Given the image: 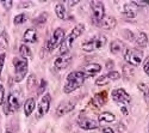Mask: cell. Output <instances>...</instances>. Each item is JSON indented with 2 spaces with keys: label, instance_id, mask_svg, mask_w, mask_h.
I'll use <instances>...</instances> for the list:
<instances>
[{
  "label": "cell",
  "instance_id": "3957f363",
  "mask_svg": "<svg viewBox=\"0 0 149 133\" xmlns=\"http://www.w3.org/2000/svg\"><path fill=\"white\" fill-rule=\"evenodd\" d=\"M20 107V96L18 91H13L8 95L7 101H4L3 103V110L6 115H10L11 113L17 112Z\"/></svg>",
  "mask_w": 149,
  "mask_h": 133
},
{
  "label": "cell",
  "instance_id": "d590c367",
  "mask_svg": "<svg viewBox=\"0 0 149 133\" xmlns=\"http://www.w3.org/2000/svg\"><path fill=\"white\" fill-rule=\"evenodd\" d=\"M102 133H115V132H113V129L111 127H104L102 129Z\"/></svg>",
  "mask_w": 149,
  "mask_h": 133
},
{
  "label": "cell",
  "instance_id": "2e32d148",
  "mask_svg": "<svg viewBox=\"0 0 149 133\" xmlns=\"http://www.w3.org/2000/svg\"><path fill=\"white\" fill-rule=\"evenodd\" d=\"M102 71V66L99 64H90L87 66H85L84 68V75L86 77H91V76H94L97 73H99V72Z\"/></svg>",
  "mask_w": 149,
  "mask_h": 133
},
{
  "label": "cell",
  "instance_id": "30bf717a",
  "mask_svg": "<svg viewBox=\"0 0 149 133\" xmlns=\"http://www.w3.org/2000/svg\"><path fill=\"white\" fill-rule=\"evenodd\" d=\"M119 78H120V73H119V72H117V71H111V72H109L107 75L99 77V78L95 80V85H97V87L106 85L109 82L117 80V79H119Z\"/></svg>",
  "mask_w": 149,
  "mask_h": 133
},
{
  "label": "cell",
  "instance_id": "f546056e",
  "mask_svg": "<svg viewBox=\"0 0 149 133\" xmlns=\"http://www.w3.org/2000/svg\"><path fill=\"white\" fill-rule=\"evenodd\" d=\"M134 68H131L130 66H128V65H124L123 66V75L125 76V77H132L134 76Z\"/></svg>",
  "mask_w": 149,
  "mask_h": 133
},
{
  "label": "cell",
  "instance_id": "83f0119b",
  "mask_svg": "<svg viewBox=\"0 0 149 133\" xmlns=\"http://www.w3.org/2000/svg\"><path fill=\"white\" fill-rule=\"evenodd\" d=\"M26 19H28V17H26V15H25V13H19V15H17V16L15 17L13 23L16 24V25H19V24L25 23V22H26Z\"/></svg>",
  "mask_w": 149,
  "mask_h": 133
},
{
  "label": "cell",
  "instance_id": "277c9868",
  "mask_svg": "<svg viewBox=\"0 0 149 133\" xmlns=\"http://www.w3.org/2000/svg\"><path fill=\"white\" fill-rule=\"evenodd\" d=\"M106 41H107V39H106V36H104V35L93 36L92 39L85 41L81 44V48L85 52H94L97 49H100V48H103L106 44Z\"/></svg>",
  "mask_w": 149,
  "mask_h": 133
},
{
  "label": "cell",
  "instance_id": "7402d4cb",
  "mask_svg": "<svg viewBox=\"0 0 149 133\" xmlns=\"http://www.w3.org/2000/svg\"><path fill=\"white\" fill-rule=\"evenodd\" d=\"M123 48H124V43L120 42L119 40H115L110 44V51L112 54H118L119 52H122Z\"/></svg>",
  "mask_w": 149,
  "mask_h": 133
},
{
  "label": "cell",
  "instance_id": "7a4b0ae2",
  "mask_svg": "<svg viewBox=\"0 0 149 133\" xmlns=\"http://www.w3.org/2000/svg\"><path fill=\"white\" fill-rule=\"evenodd\" d=\"M85 31V25L84 24H78L75 28H73V30L70 31V34L67 36V37L63 39V41L61 42L60 44V54L61 55H65V54H68V52L70 51V48L79 36H81Z\"/></svg>",
  "mask_w": 149,
  "mask_h": 133
},
{
  "label": "cell",
  "instance_id": "7c38bea8",
  "mask_svg": "<svg viewBox=\"0 0 149 133\" xmlns=\"http://www.w3.org/2000/svg\"><path fill=\"white\" fill-rule=\"evenodd\" d=\"M72 63V55L69 54H65V55H61L58 56L56 60H55V63H54V66L55 68L57 70H65Z\"/></svg>",
  "mask_w": 149,
  "mask_h": 133
},
{
  "label": "cell",
  "instance_id": "4fadbf2b",
  "mask_svg": "<svg viewBox=\"0 0 149 133\" xmlns=\"http://www.w3.org/2000/svg\"><path fill=\"white\" fill-rule=\"evenodd\" d=\"M79 126L82 128V129H86V131H91V129H95L98 128V122L94 121L93 119H90V118H80L79 119Z\"/></svg>",
  "mask_w": 149,
  "mask_h": 133
},
{
  "label": "cell",
  "instance_id": "60d3db41",
  "mask_svg": "<svg viewBox=\"0 0 149 133\" xmlns=\"http://www.w3.org/2000/svg\"><path fill=\"white\" fill-rule=\"evenodd\" d=\"M5 133H12V132H11V131H6Z\"/></svg>",
  "mask_w": 149,
  "mask_h": 133
},
{
  "label": "cell",
  "instance_id": "5b68a950",
  "mask_svg": "<svg viewBox=\"0 0 149 133\" xmlns=\"http://www.w3.org/2000/svg\"><path fill=\"white\" fill-rule=\"evenodd\" d=\"M13 65H15V80L19 83L25 78L28 73V60L16 56L13 58Z\"/></svg>",
  "mask_w": 149,
  "mask_h": 133
},
{
  "label": "cell",
  "instance_id": "484cf974",
  "mask_svg": "<svg viewBox=\"0 0 149 133\" xmlns=\"http://www.w3.org/2000/svg\"><path fill=\"white\" fill-rule=\"evenodd\" d=\"M139 89H140V90L143 92L146 101H149V84L141 83V84H139Z\"/></svg>",
  "mask_w": 149,
  "mask_h": 133
},
{
  "label": "cell",
  "instance_id": "d6986e66",
  "mask_svg": "<svg viewBox=\"0 0 149 133\" xmlns=\"http://www.w3.org/2000/svg\"><path fill=\"white\" fill-rule=\"evenodd\" d=\"M35 104H36L35 99H28L25 101V104H24V113H25V116H30L32 114V112L35 110Z\"/></svg>",
  "mask_w": 149,
  "mask_h": 133
},
{
  "label": "cell",
  "instance_id": "4dcf8cb0",
  "mask_svg": "<svg viewBox=\"0 0 149 133\" xmlns=\"http://www.w3.org/2000/svg\"><path fill=\"white\" fill-rule=\"evenodd\" d=\"M5 59H6V54H5V53L0 54V77H1V72H3V68H4Z\"/></svg>",
  "mask_w": 149,
  "mask_h": 133
},
{
  "label": "cell",
  "instance_id": "d6a6232c",
  "mask_svg": "<svg viewBox=\"0 0 149 133\" xmlns=\"http://www.w3.org/2000/svg\"><path fill=\"white\" fill-rule=\"evenodd\" d=\"M4 101H5V89L1 84H0V104H3Z\"/></svg>",
  "mask_w": 149,
  "mask_h": 133
},
{
  "label": "cell",
  "instance_id": "6da1fadb",
  "mask_svg": "<svg viewBox=\"0 0 149 133\" xmlns=\"http://www.w3.org/2000/svg\"><path fill=\"white\" fill-rule=\"evenodd\" d=\"M85 78H86V76L84 75L82 71L70 72L66 78V83L63 85V92L65 94H70L73 91H75L77 89H79L84 84Z\"/></svg>",
  "mask_w": 149,
  "mask_h": 133
},
{
  "label": "cell",
  "instance_id": "74e56055",
  "mask_svg": "<svg viewBox=\"0 0 149 133\" xmlns=\"http://www.w3.org/2000/svg\"><path fill=\"white\" fill-rule=\"evenodd\" d=\"M113 67V61H109L107 63V68L110 70V68H112Z\"/></svg>",
  "mask_w": 149,
  "mask_h": 133
},
{
  "label": "cell",
  "instance_id": "603a6c76",
  "mask_svg": "<svg viewBox=\"0 0 149 133\" xmlns=\"http://www.w3.org/2000/svg\"><path fill=\"white\" fill-rule=\"evenodd\" d=\"M136 44L139 48H146L148 44V36L146 32H140L137 39H136Z\"/></svg>",
  "mask_w": 149,
  "mask_h": 133
},
{
  "label": "cell",
  "instance_id": "8d00e7d4",
  "mask_svg": "<svg viewBox=\"0 0 149 133\" xmlns=\"http://www.w3.org/2000/svg\"><path fill=\"white\" fill-rule=\"evenodd\" d=\"M66 4H67V5H69V6H75V5H78V4H79V1H67Z\"/></svg>",
  "mask_w": 149,
  "mask_h": 133
},
{
  "label": "cell",
  "instance_id": "9c48e42d",
  "mask_svg": "<svg viewBox=\"0 0 149 133\" xmlns=\"http://www.w3.org/2000/svg\"><path fill=\"white\" fill-rule=\"evenodd\" d=\"M50 101H52V96L49 94H45L41 99V102L38 104V110H37V119L44 116L48 113L49 108H50Z\"/></svg>",
  "mask_w": 149,
  "mask_h": 133
},
{
  "label": "cell",
  "instance_id": "f35d334b",
  "mask_svg": "<svg viewBox=\"0 0 149 133\" xmlns=\"http://www.w3.org/2000/svg\"><path fill=\"white\" fill-rule=\"evenodd\" d=\"M122 112L124 113V115H128V110H127V108H124V107H123V108H122Z\"/></svg>",
  "mask_w": 149,
  "mask_h": 133
},
{
  "label": "cell",
  "instance_id": "e575fe53",
  "mask_svg": "<svg viewBox=\"0 0 149 133\" xmlns=\"http://www.w3.org/2000/svg\"><path fill=\"white\" fill-rule=\"evenodd\" d=\"M143 70H144V72L149 76V58H147L146 59V61H144V66H143Z\"/></svg>",
  "mask_w": 149,
  "mask_h": 133
},
{
  "label": "cell",
  "instance_id": "44dd1931",
  "mask_svg": "<svg viewBox=\"0 0 149 133\" xmlns=\"http://www.w3.org/2000/svg\"><path fill=\"white\" fill-rule=\"evenodd\" d=\"M98 120L100 122H113L116 120V116H115V114L110 113V112H104L98 115Z\"/></svg>",
  "mask_w": 149,
  "mask_h": 133
},
{
  "label": "cell",
  "instance_id": "8992f818",
  "mask_svg": "<svg viewBox=\"0 0 149 133\" xmlns=\"http://www.w3.org/2000/svg\"><path fill=\"white\" fill-rule=\"evenodd\" d=\"M91 11H92V20L95 24H99L105 17V7H104V3L103 1H91Z\"/></svg>",
  "mask_w": 149,
  "mask_h": 133
},
{
  "label": "cell",
  "instance_id": "8fae6325",
  "mask_svg": "<svg viewBox=\"0 0 149 133\" xmlns=\"http://www.w3.org/2000/svg\"><path fill=\"white\" fill-rule=\"evenodd\" d=\"M112 100L117 103H130L131 99L124 89H115L112 91Z\"/></svg>",
  "mask_w": 149,
  "mask_h": 133
},
{
  "label": "cell",
  "instance_id": "ffe728a7",
  "mask_svg": "<svg viewBox=\"0 0 149 133\" xmlns=\"http://www.w3.org/2000/svg\"><path fill=\"white\" fill-rule=\"evenodd\" d=\"M8 48V35L6 31H3L0 34V52L5 53V51Z\"/></svg>",
  "mask_w": 149,
  "mask_h": 133
},
{
  "label": "cell",
  "instance_id": "f1b7e54d",
  "mask_svg": "<svg viewBox=\"0 0 149 133\" xmlns=\"http://www.w3.org/2000/svg\"><path fill=\"white\" fill-rule=\"evenodd\" d=\"M124 16H127L128 18H131V19H134L135 18V12H134V10L130 7V5L129 4H127L125 6H124Z\"/></svg>",
  "mask_w": 149,
  "mask_h": 133
},
{
  "label": "cell",
  "instance_id": "e0dca14e",
  "mask_svg": "<svg viewBox=\"0 0 149 133\" xmlns=\"http://www.w3.org/2000/svg\"><path fill=\"white\" fill-rule=\"evenodd\" d=\"M23 40L24 42H29V43H33L37 41V31L33 28H29L28 30H25L23 35Z\"/></svg>",
  "mask_w": 149,
  "mask_h": 133
},
{
  "label": "cell",
  "instance_id": "ab89813d",
  "mask_svg": "<svg viewBox=\"0 0 149 133\" xmlns=\"http://www.w3.org/2000/svg\"><path fill=\"white\" fill-rule=\"evenodd\" d=\"M117 128H118V131H119V132H120V131H124V127H123V126H120V125H119Z\"/></svg>",
  "mask_w": 149,
  "mask_h": 133
},
{
  "label": "cell",
  "instance_id": "4316f807",
  "mask_svg": "<svg viewBox=\"0 0 149 133\" xmlns=\"http://www.w3.org/2000/svg\"><path fill=\"white\" fill-rule=\"evenodd\" d=\"M37 85V79H36V76L35 75H30L29 78H28V89L30 91H32Z\"/></svg>",
  "mask_w": 149,
  "mask_h": 133
},
{
  "label": "cell",
  "instance_id": "ba28073f",
  "mask_svg": "<svg viewBox=\"0 0 149 133\" xmlns=\"http://www.w3.org/2000/svg\"><path fill=\"white\" fill-rule=\"evenodd\" d=\"M143 53L140 49H127L125 54H124V59L128 64L131 66H139L142 63Z\"/></svg>",
  "mask_w": 149,
  "mask_h": 133
},
{
  "label": "cell",
  "instance_id": "836d02e7",
  "mask_svg": "<svg viewBox=\"0 0 149 133\" xmlns=\"http://www.w3.org/2000/svg\"><path fill=\"white\" fill-rule=\"evenodd\" d=\"M1 5L5 7V10H10L13 5V1H1Z\"/></svg>",
  "mask_w": 149,
  "mask_h": 133
},
{
  "label": "cell",
  "instance_id": "5bb4252c",
  "mask_svg": "<svg viewBox=\"0 0 149 133\" xmlns=\"http://www.w3.org/2000/svg\"><path fill=\"white\" fill-rule=\"evenodd\" d=\"M75 107V102L73 101H68V102H65V103H61L58 107H57V110H56V114L58 116H62L69 112H72Z\"/></svg>",
  "mask_w": 149,
  "mask_h": 133
},
{
  "label": "cell",
  "instance_id": "ac0fdd59",
  "mask_svg": "<svg viewBox=\"0 0 149 133\" xmlns=\"http://www.w3.org/2000/svg\"><path fill=\"white\" fill-rule=\"evenodd\" d=\"M93 101L99 106V107H103L106 104L107 102V92L106 91H102V92H98L95 96H94V99Z\"/></svg>",
  "mask_w": 149,
  "mask_h": 133
},
{
  "label": "cell",
  "instance_id": "52a82bcc",
  "mask_svg": "<svg viewBox=\"0 0 149 133\" xmlns=\"http://www.w3.org/2000/svg\"><path fill=\"white\" fill-rule=\"evenodd\" d=\"M65 39V30L62 29V28H56L54 30V32L52 34V36L49 37L48 42H47V49L49 52H53L55 48L57 47V44L63 41Z\"/></svg>",
  "mask_w": 149,
  "mask_h": 133
},
{
  "label": "cell",
  "instance_id": "d4e9b609",
  "mask_svg": "<svg viewBox=\"0 0 149 133\" xmlns=\"http://www.w3.org/2000/svg\"><path fill=\"white\" fill-rule=\"evenodd\" d=\"M19 54L23 59H30L31 58V51H30V48L26 46V44H22L19 47Z\"/></svg>",
  "mask_w": 149,
  "mask_h": 133
},
{
  "label": "cell",
  "instance_id": "1f68e13d",
  "mask_svg": "<svg viewBox=\"0 0 149 133\" xmlns=\"http://www.w3.org/2000/svg\"><path fill=\"white\" fill-rule=\"evenodd\" d=\"M45 89H47V82L44 79H42L41 80V84H40V89H38V95H42Z\"/></svg>",
  "mask_w": 149,
  "mask_h": 133
},
{
  "label": "cell",
  "instance_id": "9a60e30c",
  "mask_svg": "<svg viewBox=\"0 0 149 133\" xmlns=\"http://www.w3.org/2000/svg\"><path fill=\"white\" fill-rule=\"evenodd\" d=\"M116 18L115 17H111V16H107V17H104V19L98 24L100 28L105 29V30H110V29H113L116 27Z\"/></svg>",
  "mask_w": 149,
  "mask_h": 133
},
{
  "label": "cell",
  "instance_id": "cb8c5ba5",
  "mask_svg": "<svg viewBox=\"0 0 149 133\" xmlns=\"http://www.w3.org/2000/svg\"><path fill=\"white\" fill-rule=\"evenodd\" d=\"M55 12H56V16L60 19H65L66 18V7H65V4H62V3L56 4Z\"/></svg>",
  "mask_w": 149,
  "mask_h": 133
}]
</instances>
